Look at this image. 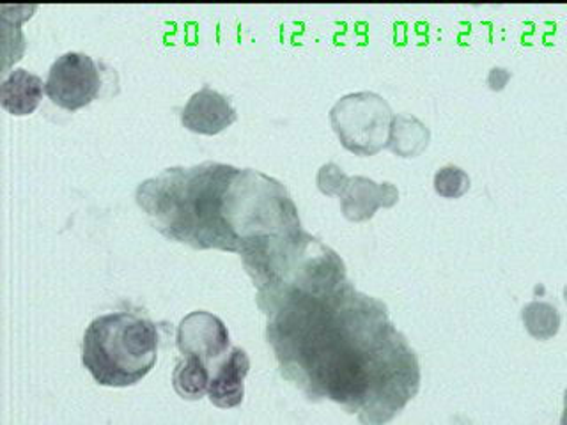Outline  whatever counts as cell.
Listing matches in <instances>:
<instances>
[{
  "instance_id": "14",
  "label": "cell",
  "mask_w": 567,
  "mask_h": 425,
  "mask_svg": "<svg viewBox=\"0 0 567 425\" xmlns=\"http://www.w3.org/2000/svg\"><path fill=\"white\" fill-rule=\"evenodd\" d=\"M434 190L443 199H460L470 190V177L463 168L447 165L434 176Z\"/></svg>"
},
{
  "instance_id": "2",
  "label": "cell",
  "mask_w": 567,
  "mask_h": 425,
  "mask_svg": "<svg viewBox=\"0 0 567 425\" xmlns=\"http://www.w3.org/2000/svg\"><path fill=\"white\" fill-rule=\"evenodd\" d=\"M239 168L206 162L195 167L165 168L141 183L137 203L155 229L197 250L218 248L238 253L229 226V194Z\"/></svg>"
},
{
  "instance_id": "16",
  "label": "cell",
  "mask_w": 567,
  "mask_h": 425,
  "mask_svg": "<svg viewBox=\"0 0 567 425\" xmlns=\"http://www.w3.org/2000/svg\"><path fill=\"white\" fill-rule=\"evenodd\" d=\"M560 425H567V390L566 395H564V413L563 418H560Z\"/></svg>"
},
{
  "instance_id": "7",
  "label": "cell",
  "mask_w": 567,
  "mask_h": 425,
  "mask_svg": "<svg viewBox=\"0 0 567 425\" xmlns=\"http://www.w3.org/2000/svg\"><path fill=\"white\" fill-rule=\"evenodd\" d=\"M236 117L235 106L212 87H203L192 94L182 112L183 126L200 135H217L229 128Z\"/></svg>"
},
{
  "instance_id": "13",
  "label": "cell",
  "mask_w": 567,
  "mask_h": 425,
  "mask_svg": "<svg viewBox=\"0 0 567 425\" xmlns=\"http://www.w3.org/2000/svg\"><path fill=\"white\" fill-rule=\"evenodd\" d=\"M523 323L532 336H536L539 341H546L558 332L560 314L554 305H549L545 301H532L523 309Z\"/></svg>"
},
{
  "instance_id": "9",
  "label": "cell",
  "mask_w": 567,
  "mask_h": 425,
  "mask_svg": "<svg viewBox=\"0 0 567 425\" xmlns=\"http://www.w3.org/2000/svg\"><path fill=\"white\" fill-rule=\"evenodd\" d=\"M248 369H250V360L247 351L233 348L209 380L208 397L212 404L221 410H230L244 403V381Z\"/></svg>"
},
{
  "instance_id": "11",
  "label": "cell",
  "mask_w": 567,
  "mask_h": 425,
  "mask_svg": "<svg viewBox=\"0 0 567 425\" xmlns=\"http://www.w3.org/2000/svg\"><path fill=\"white\" fill-rule=\"evenodd\" d=\"M430 138V129L422 121L413 115L398 114L392 120L386 147L401 158H413L427 147Z\"/></svg>"
},
{
  "instance_id": "17",
  "label": "cell",
  "mask_w": 567,
  "mask_h": 425,
  "mask_svg": "<svg viewBox=\"0 0 567 425\" xmlns=\"http://www.w3.org/2000/svg\"><path fill=\"white\" fill-rule=\"evenodd\" d=\"M564 297H566V301H567V286H566V289H564Z\"/></svg>"
},
{
  "instance_id": "10",
  "label": "cell",
  "mask_w": 567,
  "mask_h": 425,
  "mask_svg": "<svg viewBox=\"0 0 567 425\" xmlns=\"http://www.w3.org/2000/svg\"><path fill=\"white\" fill-rule=\"evenodd\" d=\"M43 85L40 76L27 70L11 71L0 87V105L9 114H32L43 97Z\"/></svg>"
},
{
  "instance_id": "4",
  "label": "cell",
  "mask_w": 567,
  "mask_h": 425,
  "mask_svg": "<svg viewBox=\"0 0 567 425\" xmlns=\"http://www.w3.org/2000/svg\"><path fill=\"white\" fill-rule=\"evenodd\" d=\"M392 111L377 93L348 94L330 111L333 132L346 149L357 156H372L389 144Z\"/></svg>"
},
{
  "instance_id": "3",
  "label": "cell",
  "mask_w": 567,
  "mask_h": 425,
  "mask_svg": "<svg viewBox=\"0 0 567 425\" xmlns=\"http://www.w3.org/2000/svg\"><path fill=\"white\" fill-rule=\"evenodd\" d=\"M158 359L156 324L133 312L97 315L82 342V363L96 383L124 388L150 374Z\"/></svg>"
},
{
  "instance_id": "12",
  "label": "cell",
  "mask_w": 567,
  "mask_h": 425,
  "mask_svg": "<svg viewBox=\"0 0 567 425\" xmlns=\"http://www.w3.org/2000/svg\"><path fill=\"white\" fill-rule=\"evenodd\" d=\"M209 380L212 372L203 360L197 356H183L174 369L173 386L183 398L197 401L208 394Z\"/></svg>"
},
{
  "instance_id": "15",
  "label": "cell",
  "mask_w": 567,
  "mask_h": 425,
  "mask_svg": "<svg viewBox=\"0 0 567 425\" xmlns=\"http://www.w3.org/2000/svg\"><path fill=\"white\" fill-rule=\"evenodd\" d=\"M346 179H348V176L342 173V168L339 165L327 164L319 168L318 188L324 195H339Z\"/></svg>"
},
{
  "instance_id": "6",
  "label": "cell",
  "mask_w": 567,
  "mask_h": 425,
  "mask_svg": "<svg viewBox=\"0 0 567 425\" xmlns=\"http://www.w3.org/2000/svg\"><path fill=\"white\" fill-rule=\"evenodd\" d=\"M177 350L183 356H197L206 365L227 356L229 350V332L220 318L195 310L183 319L177 326Z\"/></svg>"
},
{
  "instance_id": "5",
  "label": "cell",
  "mask_w": 567,
  "mask_h": 425,
  "mask_svg": "<svg viewBox=\"0 0 567 425\" xmlns=\"http://www.w3.org/2000/svg\"><path fill=\"white\" fill-rule=\"evenodd\" d=\"M100 71L85 53L68 52L53 61L44 93L64 111L75 112L89 105L100 93Z\"/></svg>"
},
{
  "instance_id": "1",
  "label": "cell",
  "mask_w": 567,
  "mask_h": 425,
  "mask_svg": "<svg viewBox=\"0 0 567 425\" xmlns=\"http://www.w3.org/2000/svg\"><path fill=\"white\" fill-rule=\"evenodd\" d=\"M280 374L312 401L328 398L362 425H385L421 386V363L389 310L333 266L257 300Z\"/></svg>"
},
{
  "instance_id": "8",
  "label": "cell",
  "mask_w": 567,
  "mask_h": 425,
  "mask_svg": "<svg viewBox=\"0 0 567 425\" xmlns=\"http://www.w3.org/2000/svg\"><path fill=\"white\" fill-rule=\"evenodd\" d=\"M341 209L351 221H365L380 208H392L399 200V191L390 183L372 182L369 177H348L341 191Z\"/></svg>"
}]
</instances>
